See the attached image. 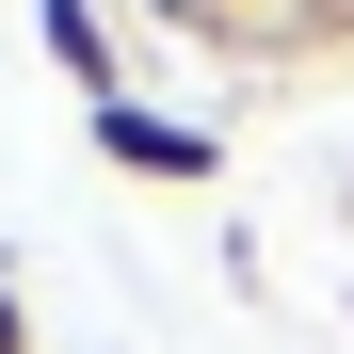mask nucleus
<instances>
[{"label":"nucleus","instance_id":"nucleus-4","mask_svg":"<svg viewBox=\"0 0 354 354\" xmlns=\"http://www.w3.org/2000/svg\"><path fill=\"white\" fill-rule=\"evenodd\" d=\"M306 48H354V0H290L274 17V65H306Z\"/></svg>","mask_w":354,"mask_h":354},{"label":"nucleus","instance_id":"nucleus-3","mask_svg":"<svg viewBox=\"0 0 354 354\" xmlns=\"http://www.w3.org/2000/svg\"><path fill=\"white\" fill-rule=\"evenodd\" d=\"M161 17H194V32H225V48H274L290 0H161Z\"/></svg>","mask_w":354,"mask_h":354},{"label":"nucleus","instance_id":"nucleus-2","mask_svg":"<svg viewBox=\"0 0 354 354\" xmlns=\"http://www.w3.org/2000/svg\"><path fill=\"white\" fill-rule=\"evenodd\" d=\"M32 48L81 81V113H97V97H129V32H113V0H32Z\"/></svg>","mask_w":354,"mask_h":354},{"label":"nucleus","instance_id":"nucleus-1","mask_svg":"<svg viewBox=\"0 0 354 354\" xmlns=\"http://www.w3.org/2000/svg\"><path fill=\"white\" fill-rule=\"evenodd\" d=\"M81 129H97L113 177H145V194H209V177H225V129H209V113H161L145 81H129V97H97Z\"/></svg>","mask_w":354,"mask_h":354},{"label":"nucleus","instance_id":"nucleus-6","mask_svg":"<svg viewBox=\"0 0 354 354\" xmlns=\"http://www.w3.org/2000/svg\"><path fill=\"white\" fill-rule=\"evenodd\" d=\"M0 290H17V258H0Z\"/></svg>","mask_w":354,"mask_h":354},{"label":"nucleus","instance_id":"nucleus-5","mask_svg":"<svg viewBox=\"0 0 354 354\" xmlns=\"http://www.w3.org/2000/svg\"><path fill=\"white\" fill-rule=\"evenodd\" d=\"M0 354H32V306H17V290H0Z\"/></svg>","mask_w":354,"mask_h":354}]
</instances>
